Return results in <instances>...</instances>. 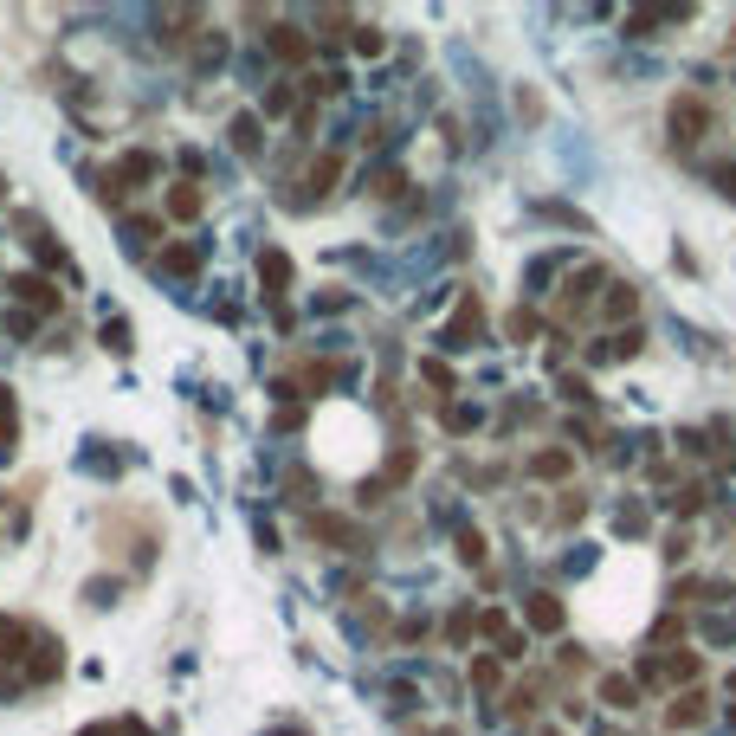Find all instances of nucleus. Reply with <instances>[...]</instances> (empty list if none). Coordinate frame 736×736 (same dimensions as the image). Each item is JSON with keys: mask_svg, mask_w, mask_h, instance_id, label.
Segmentation results:
<instances>
[{"mask_svg": "<svg viewBox=\"0 0 736 736\" xmlns=\"http://www.w3.org/2000/svg\"><path fill=\"white\" fill-rule=\"evenodd\" d=\"M698 129H704V104H698V97H679V104H672V136H679V142H698Z\"/></svg>", "mask_w": 736, "mask_h": 736, "instance_id": "obj_4", "label": "nucleus"}, {"mask_svg": "<svg viewBox=\"0 0 736 736\" xmlns=\"http://www.w3.org/2000/svg\"><path fill=\"white\" fill-rule=\"evenodd\" d=\"M465 336H478V304L465 298V311H459V323L446 330V342H465Z\"/></svg>", "mask_w": 736, "mask_h": 736, "instance_id": "obj_12", "label": "nucleus"}, {"mask_svg": "<svg viewBox=\"0 0 736 736\" xmlns=\"http://www.w3.org/2000/svg\"><path fill=\"white\" fill-rule=\"evenodd\" d=\"M530 627H543V633L562 627V601L556 595H530Z\"/></svg>", "mask_w": 736, "mask_h": 736, "instance_id": "obj_8", "label": "nucleus"}, {"mask_svg": "<svg viewBox=\"0 0 736 736\" xmlns=\"http://www.w3.org/2000/svg\"><path fill=\"white\" fill-rule=\"evenodd\" d=\"M162 271H181V278H194V271H200V252H194V246H169V252H162Z\"/></svg>", "mask_w": 736, "mask_h": 736, "instance_id": "obj_9", "label": "nucleus"}, {"mask_svg": "<svg viewBox=\"0 0 736 736\" xmlns=\"http://www.w3.org/2000/svg\"><path fill=\"white\" fill-rule=\"evenodd\" d=\"M14 446H20V401L14 388H0V459H14Z\"/></svg>", "mask_w": 736, "mask_h": 736, "instance_id": "obj_2", "label": "nucleus"}, {"mask_svg": "<svg viewBox=\"0 0 736 736\" xmlns=\"http://www.w3.org/2000/svg\"><path fill=\"white\" fill-rule=\"evenodd\" d=\"M194 213H200V188H194V181H175V188H169V220H194Z\"/></svg>", "mask_w": 736, "mask_h": 736, "instance_id": "obj_7", "label": "nucleus"}, {"mask_svg": "<svg viewBox=\"0 0 736 736\" xmlns=\"http://www.w3.org/2000/svg\"><path fill=\"white\" fill-rule=\"evenodd\" d=\"M271 52H278L284 65H304V58H311V39L291 33V26H278V33H271Z\"/></svg>", "mask_w": 736, "mask_h": 736, "instance_id": "obj_5", "label": "nucleus"}, {"mask_svg": "<svg viewBox=\"0 0 736 736\" xmlns=\"http://www.w3.org/2000/svg\"><path fill=\"white\" fill-rule=\"evenodd\" d=\"M439 736H453V730H439Z\"/></svg>", "mask_w": 736, "mask_h": 736, "instance_id": "obj_20", "label": "nucleus"}, {"mask_svg": "<svg viewBox=\"0 0 736 736\" xmlns=\"http://www.w3.org/2000/svg\"><path fill=\"white\" fill-rule=\"evenodd\" d=\"M537 472H543V478H562V472H568V459H562V453H543V459H537Z\"/></svg>", "mask_w": 736, "mask_h": 736, "instance_id": "obj_15", "label": "nucleus"}, {"mask_svg": "<svg viewBox=\"0 0 736 736\" xmlns=\"http://www.w3.org/2000/svg\"><path fill=\"white\" fill-rule=\"evenodd\" d=\"M608 698H614V710H633V685H627V679H614Z\"/></svg>", "mask_w": 736, "mask_h": 736, "instance_id": "obj_16", "label": "nucleus"}, {"mask_svg": "<svg viewBox=\"0 0 736 736\" xmlns=\"http://www.w3.org/2000/svg\"><path fill=\"white\" fill-rule=\"evenodd\" d=\"M472 679H478V691H491V685H497V659H478Z\"/></svg>", "mask_w": 736, "mask_h": 736, "instance_id": "obj_13", "label": "nucleus"}, {"mask_svg": "<svg viewBox=\"0 0 736 736\" xmlns=\"http://www.w3.org/2000/svg\"><path fill=\"white\" fill-rule=\"evenodd\" d=\"M336 175H342V162H336V156H323V162L311 169V194H330V188H336Z\"/></svg>", "mask_w": 736, "mask_h": 736, "instance_id": "obj_11", "label": "nucleus"}, {"mask_svg": "<svg viewBox=\"0 0 736 736\" xmlns=\"http://www.w3.org/2000/svg\"><path fill=\"white\" fill-rule=\"evenodd\" d=\"M0 200H7V175H0Z\"/></svg>", "mask_w": 736, "mask_h": 736, "instance_id": "obj_19", "label": "nucleus"}, {"mask_svg": "<svg viewBox=\"0 0 736 736\" xmlns=\"http://www.w3.org/2000/svg\"><path fill=\"white\" fill-rule=\"evenodd\" d=\"M14 298H20L26 311H39V317H58V311H65V298H58L46 278H33V271H26V278H14Z\"/></svg>", "mask_w": 736, "mask_h": 736, "instance_id": "obj_1", "label": "nucleus"}, {"mask_svg": "<svg viewBox=\"0 0 736 736\" xmlns=\"http://www.w3.org/2000/svg\"><path fill=\"white\" fill-rule=\"evenodd\" d=\"M104 349H129V323H104Z\"/></svg>", "mask_w": 736, "mask_h": 736, "instance_id": "obj_14", "label": "nucleus"}, {"mask_svg": "<svg viewBox=\"0 0 736 736\" xmlns=\"http://www.w3.org/2000/svg\"><path fill=\"white\" fill-rule=\"evenodd\" d=\"M459 556H465V562H478V556H485V543H478V530H465V537H459Z\"/></svg>", "mask_w": 736, "mask_h": 736, "instance_id": "obj_18", "label": "nucleus"}, {"mask_svg": "<svg viewBox=\"0 0 736 736\" xmlns=\"http://www.w3.org/2000/svg\"><path fill=\"white\" fill-rule=\"evenodd\" d=\"M259 278H265V291L278 298V291L291 284V259H284V252H259Z\"/></svg>", "mask_w": 736, "mask_h": 736, "instance_id": "obj_6", "label": "nucleus"}, {"mask_svg": "<svg viewBox=\"0 0 736 736\" xmlns=\"http://www.w3.org/2000/svg\"><path fill=\"white\" fill-rule=\"evenodd\" d=\"M20 659H26V627L0 614V666H14V679H20Z\"/></svg>", "mask_w": 736, "mask_h": 736, "instance_id": "obj_3", "label": "nucleus"}, {"mask_svg": "<svg viewBox=\"0 0 736 736\" xmlns=\"http://www.w3.org/2000/svg\"><path fill=\"white\" fill-rule=\"evenodd\" d=\"M233 149H240V156H259V117H233Z\"/></svg>", "mask_w": 736, "mask_h": 736, "instance_id": "obj_10", "label": "nucleus"}, {"mask_svg": "<svg viewBox=\"0 0 736 736\" xmlns=\"http://www.w3.org/2000/svg\"><path fill=\"white\" fill-rule=\"evenodd\" d=\"M608 311H614V317H627V311H633V291H627V284H614V298H608Z\"/></svg>", "mask_w": 736, "mask_h": 736, "instance_id": "obj_17", "label": "nucleus"}, {"mask_svg": "<svg viewBox=\"0 0 736 736\" xmlns=\"http://www.w3.org/2000/svg\"><path fill=\"white\" fill-rule=\"evenodd\" d=\"M543 736H549V730H543Z\"/></svg>", "mask_w": 736, "mask_h": 736, "instance_id": "obj_21", "label": "nucleus"}]
</instances>
